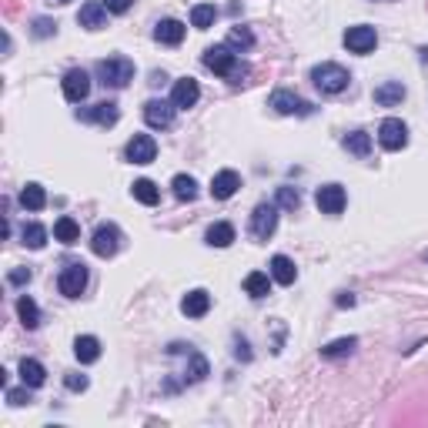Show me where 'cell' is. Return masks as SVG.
I'll list each match as a JSON object with an SVG mask.
<instances>
[{
	"instance_id": "ee69618b",
	"label": "cell",
	"mask_w": 428,
	"mask_h": 428,
	"mask_svg": "<svg viewBox=\"0 0 428 428\" xmlns=\"http://www.w3.org/2000/svg\"><path fill=\"white\" fill-rule=\"evenodd\" d=\"M57 4H67V0H57Z\"/></svg>"
},
{
	"instance_id": "30bf717a",
	"label": "cell",
	"mask_w": 428,
	"mask_h": 428,
	"mask_svg": "<svg viewBox=\"0 0 428 428\" xmlns=\"http://www.w3.org/2000/svg\"><path fill=\"white\" fill-rule=\"evenodd\" d=\"M174 101H161V97H151V101L144 104V121L151 127H171L174 124Z\"/></svg>"
},
{
	"instance_id": "4fadbf2b",
	"label": "cell",
	"mask_w": 428,
	"mask_h": 428,
	"mask_svg": "<svg viewBox=\"0 0 428 428\" xmlns=\"http://www.w3.org/2000/svg\"><path fill=\"white\" fill-rule=\"evenodd\" d=\"M198 97H201V88H198V81H194V77H181V81L174 84V90H171V101H174L177 111L194 107Z\"/></svg>"
},
{
	"instance_id": "d590c367",
	"label": "cell",
	"mask_w": 428,
	"mask_h": 428,
	"mask_svg": "<svg viewBox=\"0 0 428 428\" xmlns=\"http://www.w3.org/2000/svg\"><path fill=\"white\" fill-rule=\"evenodd\" d=\"M208 375V362L198 352H191V368H184V381H201Z\"/></svg>"
},
{
	"instance_id": "8d00e7d4",
	"label": "cell",
	"mask_w": 428,
	"mask_h": 428,
	"mask_svg": "<svg viewBox=\"0 0 428 428\" xmlns=\"http://www.w3.org/2000/svg\"><path fill=\"white\" fill-rule=\"evenodd\" d=\"M302 204V194L295 188H278V208H288V211H295Z\"/></svg>"
},
{
	"instance_id": "4dcf8cb0",
	"label": "cell",
	"mask_w": 428,
	"mask_h": 428,
	"mask_svg": "<svg viewBox=\"0 0 428 428\" xmlns=\"http://www.w3.org/2000/svg\"><path fill=\"white\" fill-rule=\"evenodd\" d=\"M345 151L355 154V157H368V151H371V138H368L365 131H352V134L345 138Z\"/></svg>"
},
{
	"instance_id": "8992f818",
	"label": "cell",
	"mask_w": 428,
	"mask_h": 428,
	"mask_svg": "<svg viewBox=\"0 0 428 428\" xmlns=\"http://www.w3.org/2000/svg\"><path fill=\"white\" fill-rule=\"evenodd\" d=\"M57 288H61L64 298H81L84 288H88V268L84 265H67L57 278Z\"/></svg>"
},
{
	"instance_id": "5bb4252c",
	"label": "cell",
	"mask_w": 428,
	"mask_h": 428,
	"mask_svg": "<svg viewBox=\"0 0 428 428\" xmlns=\"http://www.w3.org/2000/svg\"><path fill=\"white\" fill-rule=\"evenodd\" d=\"M238 188H241V174H238V171H218V174L211 177V198H214V201H227Z\"/></svg>"
},
{
	"instance_id": "7a4b0ae2",
	"label": "cell",
	"mask_w": 428,
	"mask_h": 428,
	"mask_svg": "<svg viewBox=\"0 0 428 428\" xmlns=\"http://www.w3.org/2000/svg\"><path fill=\"white\" fill-rule=\"evenodd\" d=\"M97 81L104 88H127L134 81V64L127 57H107L97 64Z\"/></svg>"
},
{
	"instance_id": "f1b7e54d",
	"label": "cell",
	"mask_w": 428,
	"mask_h": 428,
	"mask_svg": "<svg viewBox=\"0 0 428 428\" xmlns=\"http://www.w3.org/2000/svg\"><path fill=\"white\" fill-rule=\"evenodd\" d=\"M171 188H174L177 201H194V198H198V181L191 174H177L174 181H171Z\"/></svg>"
},
{
	"instance_id": "d6a6232c",
	"label": "cell",
	"mask_w": 428,
	"mask_h": 428,
	"mask_svg": "<svg viewBox=\"0 0 428 428\" xmlns=\"http://www.w3.org/2000/svg\"><path fill=\"white\" fill-rule=\"evenodd\" d=\"M227 47H231V51H251L254 34L248 27H231V30H227Z\"/></svg>"
},
{
	"instance_id": "52a82bcc",
	"label": "cell",
	"mask_w": 428,
	"mask_h": 428,
	"mask_svg": "<svg viewBox=\"0 0 428 428\" xmlns=\"http://www.w3.org/2000/svg\"><path fill=\"white\" fill-rule=\"evenodd\" d=\"M345 47H348L352 54H371L378 47L375 27H368V24L348 27V30H345Z\"/></svg>"
},
{
	"instance_id": "7402d4cb",
	"label": "cell",
	"mask_w": 428,
	"mask_h": 428,
	"mask_svg": "<svg viewBox=\"0 0 428 428\" xmlns=\"http://www.w3.org/2000/svg\"><path fill=\"white\" fill-rule=\"evenodd\" d=\"M271 278H275L278 285H295L298 268H295V261H291V258H285V254H275V258H271Z\"/></svg>"
},
{
	"instance_id": "4316f807",
	"label": "cell",
	"mask_w": 428,
	"mask_h": 428,
	"mask_svg": "<svg viewBox=\"0 0 428 428\" xmlns=\"http://www.w3.org/2000/svg\"><path fill=\"white\" fill-rule=\"evenodd\" d=\"M17 315H20V321H24V328H34L40 325V311H37V304H34V298H27V295H20L17 298Z\"/></svg>"
},
{
	"instance_id": "ab89813d",
	"label": "cell",
	"mask_w": 428,
	"mask_h": 428,
	"mask_svg": "<svg viewBox=\"0 0 428 428\" xmlns=\"http://www.w3.org/2000/svg\"><path fill=\"white\" fill-rule=\"evenodd\" d=\"M101 4H104V7H107L111 13H127L131 7H134V0H101Z\"/></svg>"
},
{
	"instance_id": "e575fe53",
	"label": "cell",
	"mask_w": 428,
	"mask_h": 428,
	"mask_svg": "<svg viewBox=\"0 0 428 428\" xmlns=\"http://www.w3.org/2000/svg\"><path fill=\"white\" fill-rule=\"evenodd\" d=\"M355 345H358V338H338V341H331V345H325L321 355L325 358H341V355H352Z\"/></svg>"
},
{
	"instance_id": "d4e9b609",
	"label": "cell",
	"mask_w": 428,
	"mask_h": 428,
	"mask_svg": "<svg viewBox=\"0 0 428 428\" xmlns=\"http://www.w3.org/2000/svg\"><path fill=\"white\" fill-rule=\"evenodd\" d=\"M204 238H208L211 248H227V244L234 241V227L227 225V221H218V225L208 227V234H204Z\"/></svg>"
},
{
	"instance_id": "7c38bea8",
	"label": "cell",
	"mask_w": 428,
	"mask_h": 428,
	"mask_svg": "<svg viewBox=\"0 0 428 428\" xmlns=\"http://www.w3.org/2000/svg\"><path fill=\"white\" fill-rule=\"evenodd\" d=\"M127 161L131 164H151L157 157V144H154L151 134H134L127 141Z\"/></svg>"
},
{
	"instance_id": "f35d334b",
	"label": "cell",
	"mask_w": 428,
	"mask_h": 428,
	"mask_svg": "<svg viewBox=\"0 0 428 428\" xmlns=\"http://www.w3.org/2000/svg\"><path fill=\"white\" fill-rule=\"evenodd\" d=\"M64 385H67L71 391H84V388H88V375H77V371H71V375L64 378Z\"/></svg>"
},
{
	"instance_id": "ba28073f",
	"label": "cell",
	"mask_w": 428,
	"mask_h": 428,
	"mask_svg": "<svg viewBox=\"0 0 428 428\" xmlns=\"http://www.w3.org/2000/svg\"><path fill=\"white\" fill-rule=\"evenodd\" d=\"M278 227V204H258L251 214V234L258 241H268Z\"/></svg>"
},
{
	"instance_id": "d6986e66",
	"label": "cell",
	"mask_w": 428,
	"mask_h": 428,
	"mask_svg": "<svg viewBox=\"0 0 428 428\" xmlns=\"http://www.w3.org/2000/svg\"><path fill=\"white\" fill-rule=\"evenodd\" d=\"M107 7L104 4H84L81 7V13H77V20H81V27H88V30H101L104 24H107Z\"/></svg>"
},
{
	"instance_id": "7bdbcfd3",
	"label": "cell",
	"mask_w": 428,
	"mask_h": 428,
	"mask_svg": "<svg viewBox=\"0 0 428 428\" xmlns=\"http://www.w3.org/2000/svg\"><path fill=\"white\" fill-rule=\"evenodd\" d=\"M338 304H341V308H352V304H355V295H341Z\"/></svg>"
},
{
	"instance_id": "f546056e",
	"label": "cell",
	"mask_w": 428,
	"mask_h": 428,
	"mask_svg": "<svg viewBox=\"0 0 428 428\" xmlns=\"http://www.w3.org/2000/svg\"><path fill=\"white\" fill-rule=\"evenodd\" d=\"M131 191H134V198H138L141 204H148V208L161 201V191H157V184H154V181H148V177L134 181V188H131Z\"/></svg>"
},
{
	"instance_id": "8fae6325",
	"label": "cell",
	"mask_w": 428,
	"mask_h": 428,
	"mask_svg": "<svg viewBox=\"0 0 428 428\" xmlns=\"http://www.w3.org/2000/svg\"><path fill=\"white\" fill-rule=\"evenodd\" d=\"M315 204L321 208V214H341L345 204H348V194H345L341 184H325V188H318Z\"/></svg>"
},
{
	"instance_id": "5b68a950",
	"label": "cell",
	"mask_w": 428,
	"mask_h": 428,
	"mask_svg": "<svg viewBox=\"0 0 428 428\" xmlns=\"http://www.w3.org/2000/svg\"><path fill=\"white\" fill-rule=\"evenodd\" d=\"M378 141H381L385 151H402L405 144H408V127H405V121H398V117H385L381 127H378Z\"/></svg>"
},
{
	"instance_id": "ac0fdd59",
	"label": "cell",
	"mask_w": 428,
	"mask_h": 428,
	"mask_svg": "<svg viewBox=\"0 0 428 428\" xmlns=\"http://www.w3.org/2000/svg\"><path fill=\"white\" fill-rule=\"evenodd\" d=\"M154 40H157V44H167V47H177V44L184 40V24L167 17V20H161V24L154 27Z\"/></svg>"
},
{
	"instance_id": "b9f144b4",
	"label": "cell",
	"mask_w": 428,
	"mask_h": 428,
	"mask_svg": "<svg viewBox=\"0 0 428 428\" xmlns=\"http://www.w3.org/2000/svg\"><path fill=\"white\" fill-rule=\"evenodd\" d=\"M7 402H11V405H27V402H30V395L20 391V388H7Z\"/></svg>"
},
{
	"instance_id": "cb8c5ba5",
	"label": "cell",
	"mask_w": 428,
	"mask_h": 428,
	"mask_svg": "<svg viewBox=\"0 0 428 428\" xmlns=\"http://www.w3.org/2000/svg\"><path fill=\"white\" fill-rule=\"evenodd\" d=\"M54 238L61 241V244H77V241H81V225H77L74 218H57Z\"/></svg>"
},
{
	"instance_id": "277c9868",
	"label": "cell",
	"mask_w": 428,
	"mask_h": 428,
	"mask_svg": "<svg viewBox=\"0 0 428 428\" xmlns=\"http://www.w3.org/2000/svg\"><path fill=\"white\" fill-rule=\"evenodd\" d=\"M117 248H121V231H117V225L104 221V225L94 227V234H90V251L97 254V258H111V254H117Z\"/></svg>"
},
{
	"instance_id": "60d3db41",
	"label": "cell",
	"mask_w": 428,
	"mask_h": 428,
	"mask_svg": "<svg viewBox=\"0 0 428 428\" xmlns=\"http://www.w3.org/2000/svg\"><path fill=\"white\" fill-rule=\"evenodd\" d=\"M30 268H17V271H11V278H7V281H11V285H27V281H30Z\"/></svg>"
},
{
	"instance_id": "e0dca14e",
	"label": "cell",
	"mask_w": 428,
	"mask_h": 428,
	"mask_svg": "<svg viewBox=\"0 0 428 428\" xmlns=\"http://www.w3.org/2000/svg\"><path fill=\"white\" fill-rule=\"evenodd\" d=\"M208 308H211V295H208V291H188V295H184V302H181V311H184V315L188 318H204L208 315Z\"/></svg>"
},
{
	"instance_id": "2e32d148",
	"label": "cell",
	"mask_w": 428,
	"mask_h": 428,
	"mask_svg": "<svg viewBox=\"0 0 428 428\" xmlns=\"http://www.w3.org/2000/svg\"><path fill=\"white\" fill-rule=\"evenodd\" d=\"M271 107L278 114H308L311 111V104H304L298 94H291V90H275L271 94Z\"/></svg>"
},
{
	"instance_id": "603a6c76",
	"label": "cell",
	"mask_w": 428,
	"mask_h": 428,
	"mask_svg": "<svg viewBox=\"0 0 428 428\" xmlns=\"http://www.w3.org/2000/svg\"><path fill=\"white\" fill-rule=\"evenodd\" d=\"M44 378H47V371H44L40 362H34V358H24V362H20V381H24L27 388H40Z\"/></svg>"
},
{
	"instance_id": "9c48e42d",
	"label": "cell",
	"mask_w": 428,
	"mask_h": 428,
	"mask_svg": "<svg viewBox=\"0 0 428 428\" xmlns=\"http://www.w3.org/2000/svg\"><path fill=\"white\" fill-rule=\"evenodd\" d=\"M61 88H64V97L71 104H81L84 97L90 94V77L88 71H81V67H74V71H67L61 81Z\"/></svg>"
},
{
	"instance_id": "ffe728a7",
	"label": "cell",
	"mask_w": 428,
	"mask_h": 428,
	"mask_svg": "<svg viewBox=\"0 0 428 428\" xmlns=\"http://www.w3.org/2000/svg\"><path fill=\"white\" fill-rule=\"evenodd\" d=\"M74 355H77V362L94 365V362L101 358V341L94 338V335H81V338L74 341Z\"/></svg>"
},
{
	"instance_id": "6da1fadb",
	"label": "cell",
	"mask_w": 428,
	"mask_h": 428,
	"mask_svg": "<svg viewBox=\"0 0 428 428\" xmlns=\"http://www.w3.org/2000/svg\"><path fill=\"white\" fill-rule=\"evenodd\" d=\"M204 67H208V71H214V74L227 77V81H234V84H238L241 77L248 74V71H244V64H238V54H231V47H227V44L208 47V51H204Z\"/></svg>"
},
{
	"instance_id": "1f68e13d",
	"label": "cell",
	"mask_w": 428,
	"mask_h": 428,
	"mask_svg": "<svg viewBox=\"0 0 428 428\" xmlns=\"http://www.w3.org/2000/svg\"><path fill=\"white\" fill-rule=\"evenodd\" d=\"M20 204H24L27 211H40V208L47 204V191L40 188V184H27V188L20 191Z\"/></svg>"
},
{
	"instance_id": "9a60e30c",
	"label": "cell",
	"mask_w": 428,
	"mask_h": 428,
	"mask_svg": "<svg viewBox=\"0 0 428 428\" xmlns=\"http://www.w3.org/2000/svg\"><path fill=\"white\" fill-rule=\"evenodd\" d=\"M77 117L94 121V124H101V127H111V124H117L121 111H117V104H114V101H101V104H94V107H88V111H81Z\"/></svg>"
},
{
	"instance_id": "3957f363",
	"label": "cell",
	"mask_w": 428,
	"mask_h": 428,
	"mask_svg": "<svg viewBox=\"0 0 428 428\" xmlns=\"http://www.w3.org/2000/svg\"><path fill=\"white\" fill-rule=\"evenodd\" d=\"M311 81H315V88L321 94H341L352 77L341 64H318V67H311Z\"/></svg>"
},
{
	"instance_id": "836d02e7",
	"label": "cell",
	"mask_w": 428,
	"mask_h": 428,
	"mask_svg": "<svg viewBox=\"0 0 428 428\" xmlns=\"http://www.w3.org/2000/svg\"><path fill=\"white\" fill-rule=\"evenodd\" d=\"M20 238H24L27 248H34V251H40V248L47 244V227H44V225H24V231H20Z\"/></svg>"
},
{
	"instance_id": "83f0119b",
	"label": "cell",
	"mask_w": 428,
	"mask_h": 428,
	"mask_svg": "<svg viewBox=\"0 0 428 428\" xmlns=\"http://www.w3.org/2000/svg\"><path fill=\"white\" fill-rule=\"evenodd\" d=\"M214 20H218V7H214V4H198V7L191 11V27H198V30L214 27Z\"/></svg>"
},
{
	"instance_id": "74e56055",
	"label": "cell",
	"mask_w": 428,
	"mask_h": 428,
	"mask_svg": "<svg viewBox=\"0 0 428 428\" xmlns=\"http://www.w3.org/2000/svg\"><path fill=\"white\" fill-rule=\"evenodd\" d=\"M54 30H57V24H54V20H47V17L34 20V34H37V37H51Z\"/></svg>"
},
{
	"instance_id": "484cf974",
	"label": "cell",
	"mask_w": 428,
	"mask_h": 428,
	"mask_svg": "<svg viewBox=\"0 0 428 428\" xmlns=\"http://www.w3.org/2000/svg\"><path fill=\"white\" fill-rule=\"evenodd\" d=\"M244 291L251 298H265V295H271V278L265 271H251V275L244 278Z\"/></svg>"
},
{
	"instance_id": "44dd1931",
	"label": "cell",
	"mask_w": 428,
	"mask_h": 428,
	"mask_svg": "<svg viewBox=\"0 0 428 428\" xmlns=\"http://www.w3.org/2000/svg\"><path fill=\"white\" fill-rule=\"evenodd\" d=\"M402 101H405L402 81H388V84L375 88V104H381V107H395V104H402Z\"/></svg>"
}]
</instances>
